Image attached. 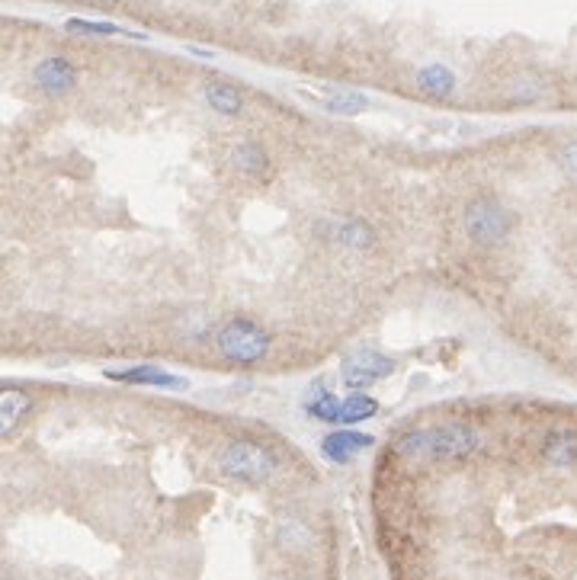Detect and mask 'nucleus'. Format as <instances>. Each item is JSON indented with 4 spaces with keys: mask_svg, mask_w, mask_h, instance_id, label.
I'll return each mask as SVG.
<instances>
[{
    "mask_svg": "<svg viewBox=\"0 0 577 580\" xmlns=\"http://www.w3.org/2000/svg\"><path fill=\"white\" fill-rule=\"evenodd\" d=\"M481 433L472 423H436V427H411L404 430L395 449L398 456L411 459V462H465L472 459L475 452H481Z\"/></svg>",
    "mask_w": 577,
    "mask_h": 580,
    "instance_id": "1",
    "label": "nucleus"
},
{
    "mask_svg": "<svg viewBox=\"0 0 577 580\" xmlns=\"http://www.w3.org/2000/svg\"><path fill=\"white\" fill-rule=\"evenodd\" d=\"M279 452L263 443V440H254V436H235V440H228L222 449H218V459H215V468L218 475L231 484H244V488H263V484H270L279 472Z\"/></svg>",
    "mask_w": 577,
    "mask_h": 580,
    "instance_id": "2",
    "label": "nucleus"
},
{
    "mask_svg": "<svg viewBox=\"0 0 577 580\" xmlns=\"http://www.w3.org/2000/svg\"><path fill=\"white\" fill-rule=\"evenodd\" d=\"M212 343L218 356L235 369H254L260 363H267V356L273 350V337L267 327L244 315H235L218 324Z\"/></svg>",
    "mask_w": 577,
    "mask_h": 580,
    "instance_id": "3",
    "label": "nucleus"
},
{
    "mask_svg": "<svg viewBox=\"0 0 577 580\" xmlns=\"http://www.w3.org/2000/svg\"><path fill=\"white\" fill-rule=\"evenodd\" d=\"M513 228H517V215L494 196H475L462 212V231L469 234V241H475L478 247L507 244Z\"/></svg>",
    "mask_w": 577,
    "mask_h": 580,
    "instance_id": "4",
    "label": "nucleus"
},
{
    "mask_svg": "<svg viewBox=\"0 0 577 580\" xmlns=\"http://www.w3.org/2000/svg\"><path fill=\"white\" fill-rule=\"evenodd\" d=\"M395 372V359L376 347H356L340 359V382L350 391H369Z\"/></svg>",
    "mask_w": 577,
    "mask_h": 580,
    "instance_id": "5",
    "label": "nucleus"
},
{
    "mask_svg": "<svg viewBox=\"0 0 577 580\" xmlns=\"http://www.w3.org/2000/svg\"><path fill=\"white\" fill-rule=\"evenodd\" d=\"M318 234L340 250H353V254H369L379 244L376 228L360 215H327L318 225Z\"/></svg>",
    "mask_w": 577,
    "mask_h": 580,
    "instance_id": "6",
    "label": "nucleus"
},
{
    "mask_svg": "<svg viewBox=\"0 0 577 580\" xmlns=\"http://www.w3.org/2000/svg\"><path fill=\"white\" fill-rule=\"evenodd\" d=\"M376 446V436L372 433H360L356 427H334L327 436H321V456L331 465H350Z\"/></svg>",
    "mask_w": 577,
    "mask_h": 580,
    "instance_id": "7",
    "label": "nucleus"
},
{
    "mask_svg": "<svg viewBox=\"0 0 577 580\" xmlns=\"http://www.w3.org/2000/svg\"><path fill=\"white\" fill-rule=\"evenodd\" d=\"M33 84H36V90L45 93V97H68V93L77 87V68L65 55L42 58L33 68Z\"/></svg>",
    "mask_w": 577,
    "mask_h": 580,
    "instance_id": "8",
    "label": "nucleus"
},
{
    "mask_svg": "<svg viewBox=\"0 0 577 580\" xmlns=\"http://www.w3.org/2000/svg\"><path fill=\"white\" fill-rule=\"evenodd\" d=\"M109 382H119V385H145V388H186V379L180 375L167 372L164 366H154V363H138V366H116V369H106L103 372Z\"/></svg>",
    "mask_w": 577,
    "mask_h": 580,
    "instance_id": "9",
    "label": "nucleus"
},
{
    "mask_svg": "<svg viewBox=\"0 0 577 580\" xmlns=\"http://www.w3.org/2000/svg\"><path fill=\"white\" fill-rule=\"evenodd\" d=\"M228 164L244 180L267 183L273 177V161H270V154H267V148L260 145V141H238V145L231 148V154H228Z\"/></svg>",
    "mask_w": 577,
    "mask_h": 580,
    "instance_id": "10",
    "label": "nucleus"
},
{
    "mask_svg": "<svg viewBox=\"0 0 577 580\" xmlns=\"http://www.w3.org/2000/svg\"><path fill=\"white\" fill-rule=\"evenodd\" d=\"M29 411H33V398H29L23 388L7 385L4 391H0V436L10 440V436L23 427Z\"/></svg>",
    "mask_w": 577,
    "mask_h": 580,
    "instance_id": "11",
    "label": "nucleus"
},
{
    "mask_svg": "<svg viewBox=\"0 0 577 580\" xmlns=\"http://www.w3.org/2000/svg\"><path fill=\"white\" fill-rule=\"evenodd\" d=\"M542 459L552 468H574L577 465V430L555 427L542 436Z\"/></svg>",
    "mask_w": 577,
    "mask_h": 580,
    "instance_id": "12",
    "label": "nucleus"
},
{
    "mask_svg": "<svg viewBox=\"0 0 577 580\" xmlns=\"http://www.w3.org/2000/svg\"><path fill=\"white\" fill-rule=\"evenodd\" d=\"M340 401L337 398V391L334 388H327L324 382H315L308 391H305V398H302V411L311 417V420H318V423H327V427H337L340 423Z\"/></svg>",
    "mask_w": 577,
    "mask_h": 580,
    "instance_id": "13",
    "label": "nucleus"
},
{
    "mask_svg": "<svg viewBox=\"0 0 577 580\" xmlns=\"http://www.w3.org/2000/svg\"><path fill=\"white\" fill-rule=\"evenodd\" d=\"M417 90L427 93L433 100H446L456 93V71L449 65H440V61H433V65H424L417 71Z\"/></svg>",
    "mask_w": 577,
    "mask_h": 580,
    "instance_id": "14",
    "label": "nucleus"
},
{
    "mask_svg": "<svg viewBox=\"0 0 577 580\" xmlns=\"http://www.w3.org/2000/svg\"><path fill=\"white\" fill-rule=\"evenodd\" d=\"M202 97H206V103L212 106V113L218 116H241V109H244V97H241V90L235 84H225V81H209L206 87H202Z\"/></svg>",
    "mask_w": 577,
    "mask_h": 580,
    "instance_id": "15",
    "label": "nucleus"
},
{
    "mask_svg": "<svg viewBox=\"0 0 577 580\" xmlns=\"http://www.w3.org/2000/svg\"><path fill=\"white\" fill-rule=\"evenodd\" d=\"M379 414V401L369 391H350L340 401V423L337 427H360V423L372 420Z\"/></svg>",
    "mask_w": 577,
    "mask_h": 580,
    "instance_id": "16",
    "label": "nucleus"
},
{
    "mask_svg": "<svg viewBox=\"0 0 577 580\" xmlns=\"http://www.w3.org/2000/svg\"><path fill=\"white\" fill-rule=\"evenodd\" d=\"M65 29H68V33L100 36V39H106V36H132V39H148V36H142V33H129V29H122V26H116V23H106V20H81V17H71V20L65 23Z\"/></svg>",
    "mask_w": 577,
    "mask_h": 580,
    "instance_id": "17",
    "label": "nucleus"
},
{
    "mask_svg": "<svg viewBox=\"0 0 577 580\" xmlns=\"http://www.w3.org/2000/svg\"><path fill=\"white\" fill-rule=\"evenodd\" d=\"M366 106H369V100L356 90H337V93H331V97H324V109L334 116H360Z\"/></svg>",
    "mask_w": 577,
    "mask_h": 580,
    "instance_id": "18",
    "label": "nucleus"
},
{
    "mask_svg": "<svg viewBox=\"0 0 577 580\" xmlns=\"http://www.w3.org/2000/svg\"><path fill=\"white\" fill-rule=\"evenodd\" d=\"M539 97H542V87L529 84V81L513 84V90H510V100H517V103H536Z\"/></svg>",
    "mask_w": 577,
    "mask_h": 580,
    "instance_id": "19",
    "label": "nucleus"
},
{
    "mask_svg": "<svg viewBox=\"0 0 577 580\" xmlns=\"http://www.w3.org/2000/svg\"><path fill=\"white\" fill-rule=\"evenodd\" d=\"M561 174H565L577 186V138L571 141L565 151H561Z\"/></svg>",
    "mask_w": 577,
    "mask_h": 580,
    "instance_id": "20",
    "label": "nucleus"
},
{
    "mask_svg": "<svg viewBox=\"0 0 577 580\" xmlns=\"http://www.w3.org/2000/svg\"><path fill=\"white\" fill-rule=\"evenodd\" d=\"M311 536H308V529L302 526V523H286V529H283V542L289 545V548H299V545H305Z\"/></svg>",
    "mask_w": 577,
    "mask_h": 580,
    "instance_id": "21",
    "label": "nucleus"
},
{
    "mask_svg": "<svg viewBox=\"0 0 577 580\" xmlns=\"http://www.w3.org/2000/svg\"><path fill=\"white\" fill-rule=\"evenodd\" d=\"M97 4H116V0H97Z\"/></svg>",
    "mask_w": 577,
    "mask_h": 580,
    "instance_id": "22",
    "label": "nucleus"
}]
</instances>
